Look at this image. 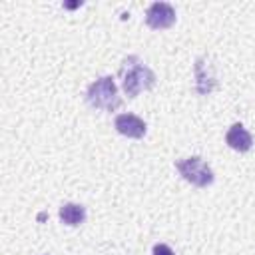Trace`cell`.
<instances>
[{
	"instance_id": "cell-1",
	"label": "cell",
	"mask_w": 255,
	"mask_h": 255,
	"mask_svg": "<svg viewBox=\"0 0 255 255\" xmlns=\"http://www.w3.org/2000/svg\"><path fill=\"white\" fill-rule=\"evenodd\" d=\"M120 74H122V78H124V80H122V82H124V92H126L129 98H135L141 90H149V88H153V84H155L153 72H151L147 66H143V64L139 62V58H135V56H129V58L124 60Z\"/></svg>"
},
{
	"instance_id": "cell-2",
	"label": "cell",
	"mask_w": 255,
	"mask_h": 255,
	"mask_svg": "<svg viewBox=\"0 0 255 255\" xmlns=\"http://www.w3.org/2000/svg\"><path fill=\"white\" fill-rule=\"evenodd\" d=\"M88 104L92 108H102L108 112H114L122 106V98L118 96V88L114 84V80L110 76L96 80L90 88H88Z\"/></svg>"
},
{
	"instance_id": "cell-3",
	"label": "cell",
	"mask_w": 255,
	"mask_h": 255,
	"mask_svg": "<svg viewBox=\"0 0 255 255\" xmlns=\"http://www.w3.org/2000/svg\"><path fill=\"white\" fill-rule=\"evenodd\" d=\"M177 171L187 179L191 181L193 185L197 187H205L213 181V171L209 169V165L201 159V157H187V159H181L175 163Z\"/></svg>"
},
{
	"instance_id": "cell-4",
	"label": "cell",
	"mask_w": 255,
	"mask_h": 255,
	"mask_svg": "<svg viewBox=\"0 0 255 255\" xmlns=\"http://www.w3.org/2000/svg\"><path fill=\"white\" fill-rule=\"evenodd\" d=\"M145 22L151 28H169L175 22V10L167 4V2H155L147 8L145 14Z\"/></svg>"
},
{
	"instance_id": "cell-5",
	"label": "cell",
	"mask_w": 255,
	"mask_h": 255,
	"mask_svg": "<svg viewBox=\"0 0 255 255\" xmlns=\"http://www.w3.org/2000/svg\"><path fill=\"white\" fill-rule=\"evenodd\" d=\"M116 129L128 137H143L145 133V124L133 114H120L116 118Z\"/></svg>"
},
{
	"instance_id": "cell-6",
	"label": "cell",
	"mask_w": 255,
	"mask_h": 255,
	"mask_svg": "<svg viewBox=\"0 0 255 255\" xmlns=\"http://www.w3.org/2000/svg\"><path fill=\"white\" fill-rule=\"evenodd\" d=\"M225 141L229 143V147L237 149V151H247L253 145V137L251 133L241 126V124H233L225 135Z\"/></svg>"
},
{
	"instance_id": "cell-7",
	"label": "cell",
	"mask_w": 255,
	"mask_h": 255,
	"mask_svg": "<svg viewBox=\"0 0 255 255\" xmlns=\"http://www.w3.org/2000/svg\"><path fill=\"white\" fill-rule=\"evenodd\" d=\"M60 219L68 225H80L86 219V209L78 203H66L60 207Z\"/></svg>"
},
{
	"instance_id": "cell-8",
	"label": "cell",
	"mask_w": 255,
	"mask_h": 255,
	"mask_svg": "<svg viewBox=\"0 0 255 255\" xmlns=\"http://www.w3.org/2000/svg\"><path fill=\"white\" fill-rule=\"evenodd\" d=\"M195 76H197V92L199 94H209L215 86V76H213V68L205 74L203 72V64L201 60L195 64Z\"/></svg>"
},
{
	"instance_id": "cell-9",
	"label": "cell",
	"mask_w": 255,
	"mask_h": 255,
	"mask_svg": "<svg viewBox=\"0 0 255 255\" xmlns=\"http://www.w3.org/2000/svg\"><path fill=\"white\" fill-rule=\"evenodd\" d=\"M153 255H173V251H171L165 243H157V245L153 247Z\"/></svg>"
}]
</instances>
